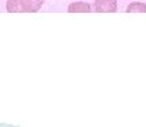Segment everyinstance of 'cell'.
<instances>
[{
	"label": "cell",
	"instance_id": "obj_1",
	"mask_svg": "<svg viewBox=\"0 0 146 127\" xmlns=\"http://www.w3.org/2000/svg\"><path fill=\"white\" fill-rule=\"evenodd\" d=\"M46 0H7L6 10L9 13H36Z\"/></svg>",
	"mask_w": 146,
	"mask_h": 127
},
{
	"label": "cell",
	"instance_id": "obj_2",
	"mask_svg": "<svg viewBox=\"0 0 146 127\" xmlns=\"http://www.w3.org/2000/svg\"><path fill=\"white\" fill-rule=\"evenodd\" d=\"M118 10L116 0H95L94 11L97 13H115Z\"/></svg>",
	"mask_w": 146,
	"mask_h": 127
},
{
	"label": "cell",
	"instance_id": "obj_3",
	"mask_svg": "<svg viewBox=\"0 0 146 127\" xmlns=\"http://www.w3.org/2000/svg\"><path fill=\"white\" fill-rule=\"evenodd\" d=\"M91 10H92L91 4H88L85 1H74L68 6L70 13H90Z\"/></svg>",
	"mask_w": 146,
	"mask_h": 127
},
{
	"label": "cell",
	"instance_id": "obj_4",
	"mask_svg": "<svg viewBox=\"0 0 146 127\" xmlns=\"http://www.w3.org/2000/svg\"><path fill=\"white\" fill-rule=\"evenodd\" d=\"M128 13H146V4L142 1H132L126 7Z\"/></svg>",
	"mask_w": 146,
	"mask_h": 127
}]
</instances>
